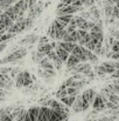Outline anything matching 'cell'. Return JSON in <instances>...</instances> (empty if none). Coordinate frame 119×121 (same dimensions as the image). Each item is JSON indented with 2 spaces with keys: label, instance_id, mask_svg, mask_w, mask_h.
Returning <instances> with one entry per match:
<instances>
[{
  "label": "cell",
  "instance_id": "35",
  "mask_svg": "<svg viewBox=\"0 0 119 121\" xmlns=\"http://www.w3.org/2000/svg\"><path fill=\"white\" fill-rule=\"evenodd\" d=\"M6 45H7L6 42H1V43H0V51H1V52H2L4 49H5V47H6Z\"/></svg>",
  "mask_w": 119,
  "mask_h": 121
},
{
  "label": "cell",
  "instance_id": "11",
  "mask_svg": "<svg viewBox=\"0 0 119 121\" xmlns=\"http://www.w3.org/2000/svg\"><path fill=\"white\" fill-rule=\"evenodd\" d=\"M55 52H56V54L58 55V58H60L63 62H67V61H68V59H69V56H70L69 52H67L65 49H63V48H61V47H56V48H55Z\"/></svg>",
  "mask_w": 119,
  "mask_h": 121
},
{
  "label": "cell",
  "instance_id": "28",
  "mask_svg": "<svg viewBox=\"0 0 119 121\" xmlns=\"http://www.w3.org/2000/svg\"><path fill=\"white\" fill-rule=\"evenodd\" d=\"M115 18L119 19V8L117 7V5H115V7H113V13H112V19H115Z\"/></svg>",
  "mask_w": 119,
  "mask_h": 121
},
{
  "label": "cell",
  "instance_id": "9",
  "mask_svg": "<svg viewBox=\"0 0 119 121\" xmlns=\"http://www.w3.org/2000/svg\"><path fill=\"white\" fill-rule=\"evenodd\" d=\"M57 20H58V22H61L65 28L69 26V24L71 22V20L74 19V15L73 14H64V15H57V18H56Z\"/></svg>",
  "mask_w": 119,
  "mask_h": 121
},
{
  "label": "cell",
  "instance_id": "17",
  "mask_svg": "<svg viewBox=\"0 0 119 121\" xmlns=\"http://www.w3.org/2000/svg\"><path fill=\"white\" fill-rule=\"evenodd\" d=\"M41 12H42V7L36 5L34 8H32V9L28 11V18H31V19L34 20L36 17H39L40 14H41Z\"/></svg>",
  "mask_w": 119,
  "mask_h": 121
},
{
  "label": "cell",
  "instance_id": "40",
  "mask_svg": "<svg viewBox=\"0 0 119 121\" xmlns=\"http://www.w3.org/2000/svg\"><path fill=\"white\" fill-rule=\"evenodd\" d=\"M96 1H99V0H96Z\"/></svg>",
  "mask_w": 119,
  "mask_h": 121
},
{
  "label": "cell",
  "instance_id": "34",
  "mask_svg": "<svg viewBox=\"0 0 119 121\" xmlns=\"http://www.w3.org/2000/svg\"><path fill=\"white\" fill-rule=\"evenodd\" d=\"M112 58L116 59V60H119V52H117V53H112Z\"/></svg>",
  "mask_w": 119,
  "mask_h": 121
},
{
  "label": "cell",
  "instance_id": "14",
  "mask_svg": "<svg viewBox=\"0 0 119 121\" xmlns=\"http://www.w3.org/2000/svg\"><path fill=\"white\" fill-rule=\"evenodd\" d=\"M75 46H76V43H74V42H65V41H60L57 43V47H61V48L65 49L69 53H73Z\"/></svg>",
  "mask_w": 119,
  "mask_h": 121
},
{
  "label": "cell",
  "instance_id": "26",
  "mask_svg": "<svg viewBox=\"0 0 119 121\" xmlns=\"http://www.w3.org/2000/svg\"><path fill=\"white\" fill-rule=\"evenodd\" d=\"M69 94H68V91L67 89H60L58 92H57V94H56V96L58 98V99H62V98H65V96H68Z\"/></svg>",
  "mask_w": 119,
  "mask_h": 121
},
{
  "label": "cell",
  "instance_id": "36",
  "mask_svg": "<svg viewBox=\"0 0 119 121\" xmlns=\"http://www.w3.org/2000/svg\"><path fill=\"white\" fill-rule=\"evenodd\" d=\"M113 2L115 4H119V0H113Z\"/></svg>",
  "mask_w": 119,
  "mask_h": 121
},
{
  "label": "cell",
  "instance_id": "41",
  "mask_svg": "<svg viewBox=\"0 0 119 121\" xmlns=\"http://www.w3.org/2000/svg\"><path fill=\"white\" fill-rule=\"evenodd\" d=\"M18 1H19V0H18Z\"/></svg>",
  "mask_w": 119,
  "mask_h": 121
},
{
  "label": "cell",
  "instance_id": "37",
  "mask_svg": "<svg viewBox=\"0 0 119 121\" xmlns=\"http://www.w3.org/2000/svg\"><path fill=\"white\" fill-rule=\"evenodd\" d=\"M116 5H117V7H118V8H119V4H116Z\"/></svg>",
  "mask_w": 119,
  "mask_h": 121
},
{
  "label": "cell",
  "instance_id": "27",
  "mask_svg": "<svg viewBox=\"0 0 119 121\" xmlns=\"http://www.w3.org/2000/svg\"><path fill=\"white\" fill-rule=\"evenodd\" d=\"M46 43H49V41H48V37L43 35V37H41V38L39 39V46L46 45Z\"/></svg>",
  "mask_w": 119,
  "mask_h": 121
},
{
  "label": "cell",
  "instance_id": "13",
  "mask_svg": "<svg viewBox=\"0 0 119 121\" xmlns=\"http://www.w3.org/2000/svg\"><path fill=\"white\" fill-rule=\"evenodd\" d=\"M39 65L43 71H54V68H55V67H54V64H53L47 56L40 62Z\"/></svg>",
  "mask_w": 119,
  "mask_h": 121
},
{
  "label": "cell",
  "instance_id": "16",
  "mask_svg": "<svg viewBox=\"0 0 119 121\" xmlns=\"http://www.w3.org/2000/svg\"><path fill=\"white\" fill-rule=\"evenodd\" d=\"M82 49H83V53H84V55H85V58L88 59V61H97V55L92 52V51H89L86 47H84V46H82Z\"/></svg>",
  "mask_w": 119,
  "mask_h": 121
},
{
  "label": "cell",
  "instance_id": "4",
  "mask_svg": "<svg viewBox=\"0 0 119 121\" xmlns=\"http://www.w3.org/2000/svg\"><path fill=\"white\" fill-rule=\"evenodd\" d=\"M27 19V18H26ZM26 19L21 20V21H16L13 26H11L7 30V33H12V34H16V33H21L22 31H25L27 28V21Z\"/></svg>",
  "mask_w": 119,
  "mask_h": 121
},
{
  "label": "cell",
  "instance_id": "12",
  "mask_svg": "<svg viewBox=\"0 0 119 121\" xmlns=\"http://www.w3.org/2000/svg\"><path fill=\"white\" fill-rule=\"evenodd\" d=\"M53 51H54V48H53L51 43L42 45V46H39V48H38V52H40V53H41L42 55H44V56H48Z\"/></svg>",
  "mask_w": 119,
  "mask_h": 121
},
{
  "label": "cell",
  "instance_id": "18",
  "mask_svg": "<svg viewBox=\"0 0 119 121\" xmlns=\"http://www.w3.org/2000/svg\"><path fill=\"white\" fill-rule=\"evenodd\" d=\"M73 109H74V112H75V113L83 112V98H82V95L77 98L76 102H75V104H74V106H73Z\"/></svg>",
  "mask_w": 119,
  "mask_h": 121
},
{
  "label": "cell",
  "instance_id": "38",
  "mask_svg": "<svg viewBox=\"0 0 119 121\" xmlns=\"http://www.w3.org/2000/svg\"><path fill=\"white\" fill-rule=\"evenodd\" d=\"M2 1H5V0H0V2H2Z\"/></svg>",
  "mask_w": 119,
  "mask_h": 121
},
{
  "label": "cell",
  "instance_id": "6",
  "mask_svg": "<svg viewBox=\"0 0 119 121\" xmlns=\"http://www.w3.org/2000/svg\"><path fill=\"white\" fill-rule=\"evenodd\" d=\"M83 7H78L76 5H69V6H65L63 8H60L57 11V15H64V14H75L76 12L82 11Z\"/></svg>",
  "mask_w": 119,
  "mask_h": 121
},
{
  "label": "cell",
  "instance_id": "24",
  "mask_svg": "<svg viewBox=\"0 0 119 121\" xmlns=\"http://www.w3.org/2000/svg\"><path fill=\"white\" fill-rule=\"evenodd\" d=\"M107 96H109V100H110L111 102H113V104H116V105H118L119 104V95H117L116 93L109 94Z\"/></svg>",
  "mask_w": 119,
  "mask_h": 121
},
{
  "label": "cell",
  "instance_id": "7",
  "mask_svg": "<svg viewBox=\"0 0 119 121\" xmlns=\"http://www.w3.org/2000/svg\"><path fill=\"white\" fill-rule=\"evenodd\" d=\"M96 96H97V93H96L93 89H91V88H89V89L84 91V92H83V94H82L83 100H84L85 102L90 104L91 106H92V104H93V101H95Z\"/></svg>",
  "mask_w": 119,
  "mask_h": 121
},
{
  "label": "cell",
  "instance_id": "29",
  "mask_svg": "<svg viewBox=\"0 0 119 121\" xmlns=\"http://www.w3.org/2000/svg\"><path fill=\"white\" fill-rule=\"evenodd\" d=\"M27 1V4H28V9H32V8H34L38 4H36V0H26Z\"/></svg>",
  "mask_w": 119,
  "mask_h": 121
},
{
  "label": "cell",
  "instance_id": "30",
  "mask_svg": "<svg viewBox=\"0 0 119 121\" xmlns=\"http://www.w3.org/2000/svg\"><path fill=\"white\" fill-rule=\"evenodd\" d=\"M79 15H81V17H82V18H84V19H85V20H89V19H90V18H91V17H92V15H91V13H90V12H82V13H81V14H79Z\"/></svg>",
  "mask_w": 119,
  "mask_h": 121
},
{
  "label": "cell",
  "instance_id": "2",
  "mask_svg": "<svg viewBox=\"0 0 119 121\" xmlns=\"http://www.w3.org/2000/svg\"><path fill=\"white\" fill-rule=\"evenodd\" d=\"M32 82H33L32 75H31L28 72L23 71V72H21V73L18 75L15 85H16V87H28V86L32 85Z\"/></svg>",
  "mask_w": 119,
  "mask_h": 121
},
{
  "label": "cell",
  "instance_id": "22",
  "mask_svg": "<svg viewBox=\"0 0 119 121\" xmlns=\"http://www.w3.org/2000/svg\"><path fill=\"white\" fill-rule=\"evenodd\" d=\"M74 20H75V22H76V25H77V28H81L84 24H85V19L84 18H82L81 15H76L75 18H74Z\"/></svg>",
  "mask_w": 119,
  "mask_h": 121
},
{
  "label": "cell",
  "instance_id": "1",
  "mask_svg": "<svg viewBox=\"0 0 119 121\" xmlns=\"http://www.w3.org/2000/svg\"><path fill=\"white\" fill-rule=\"evenodd\" d=\"M27 55V48L26 47H20L18 49H15L14 52H12L9 55H7L6 58H4L1 60V64L5 65V64H11V62H16L21 59H23L25 56Z\"/></svg>",
  "mask_w": 119,
  "mask_h": 121
},
{
  "label": "cell",
  "instance_id": "15",
  "mask_svg": "<svg viewBox=\"0 0 119 121\" xmlns=\"http://www.w3.org/2000/svg\"><path fill=\"white\" fill-rule=\"evenodd\" d=\"M76 100H77L76 95H68V96H65V98H62V99H61V102L64 104L67 107H73L74 104L76 102Z\"/></svg>",
  "mask_w": 119,
  "mask_h": 121
},
{
  "label": "cell",
  "instance_id": "5",
  "mask_svg": "<svg viewBox=\"0 0 119 121\" xmlns=\"http://www.w3.org/2000/svg\"><path fill=\"white\" fill-rule=\"evenodd\" d=\"M106 102H107V100L104 96L97 94V96H96V99H95V101L92 104V107H93L95 111L100 112V111H103V109L106 108Z\"/></svg>",
  "mask_w": 119,
  "mask_h": 121
},
{
  "label": "cell",
  "instance_id": "10",
  "mask_svg": "<svg viewBox=\"0 0 119 121\" xmlns=\"http://www.w3.org/2000/svg\"><path fill=\"white\" fill-rule=\"evenodd\" d=\"M81 62L82 61L79 60V58L75 56L74 54H70V56H69V59L67 61V67H68V69H74L76 66H78Z\"/></svg>",
  "mask_w": 119,
  "mask_h": 121
},
{
  "label": "cell",
  "instance_id": "23",
  "mask_svg": "<svg viewBox=\"0 0 119 121\" xmlns=\"http://www.w3.org/2000/svg\"><path fill=\"white\" fill-rule=\"evenodd\" d=\"M90 13H91V15L93 17V19H92L93 21H95V19H96V20H99V11H98L97 7L92 6L91 9H90Z\"/></svg>",
  "mask_w": 119,
  "mask_h": 121
},
{
  "label": "cell",
  "instance_id": "33",
  "mask_svg": "<svg viewBox=\"0 0 119 121\" xmlns=\"http://www.w3.org/2000/svg\"><path fill=\"white\" fill-rule=\"evenodd\" d=\"M98 121H112V119H110V118H107V117H103V118L98 119Z\"/></svg>",
  "mask_w": 119,
  "mask_h": 121
},
{
  "label": "cell",
  "instance_id": "25",
  "mask_svg": "<svg viewBox=\"0 0 119 121\" xmlns=\"http://www.w3.org/2000/svg\"><path fill=\"white\" fill-rule=\"evenodd\" d=\"M15 34H12V33H7V34H4V35H1V39H0V43L1 42H6V41L11 40L13 37H14Z\"/></svg>",
  "mask_w": 119,
  "mask_h": 121
},
{
  "label": "cell",
  "instance_id": "3",
  "mask_svg": "<svg viewBox=\"0 0 119 121\" xmlns=\"http://www.w3.org/2000/svg\"><path fill=\"white\" fill-rule=\"evenodd\" d=\"M0 24H1L0 34H1V35H4V34H6L7 30H8L11 26H13V25H14V21H13L8 15H6L5 13H1V15H0Z\"/></svg>",
  "mask_w": 119,
  "mask_h": 121
},
{
  "label": "cell",
  "instance_id": "21",
  "mask_svg": "<svg viewBox=\"0 0 119 121\" xmlns=\"http://www.w3.org/2000/svg\"><path fill=\"white\" fill-rule=\"evenodd\" d=\"M74 18H75V17H74ZM65 30H67V32H68V33H73V32L77 31V25H76V22H75V20H74V19L71 20V22L69 24V26H68Z\"/></svg>",
  "mask_w": 119,
  "mask_h": 121
},
{
  "label": "cell",
  "instance_id": "8",
  "mask_svg": "<svg viewBox=\"0 0 119 121\" xmlns=\"http://www.w3.org/2000/svg\"><path fill=\"white\" fill-rule=\"evenodd\" d=\"M50 108L49 107H46V106H42L40 107V114L38 121H49L50 119Z\"/></svg>",
  "mask_w": 119,
  "mask_h": 121
},
{
  "label": "cell",
  "instance_id": "20",
  "mask_svg": "<svg viewBox=\"0 0 119 121\" xmlns=\"http://www.w3.org/2000/svg\"><path fill=\"white\" fill-rule=\"evenodd\" d=\"M38 39H39L38 35H35V34H29V35H27L23 40H21V43H28V45H32V43L36 42Z\"/></svg>",
  "mask_w": 119,
  "mask_h": 121
},
{
  "label": "cell",
  "instance_id": "19",
  "mask_svg": "<svg viewBox=\"0 0 119 121\" xmlns=\"http://www.w3.org/2000/svg\"><path fill=\"white\" fill-rule=\"evenodd\" d=\"M0 121H14L12 113L7 112L6 109H1V114H0Z\"/></svg>",
  "mask_w": 119,
  "mask_h": 121
},
{
  "label": "cell",
  "instance_id": "39",
  "mask_svg": "<svg viewBox=\"0 0 119 121\" xmlns=\"http://www.w3.org/2000/svg\"><path fill=\"white\" fill-rule=\"evenodd\" d=\"M92 121H98V120H92Z\"/></svg>",
  "mask_w": 119,
  "mask_h": 121
},
{
  "label": "cell",
  "instance_id": "31",
  "mask_svg": "<svg viewBox=\"0 0 119 121\" xmlns=\"http://www.w3.org/2000/svg\"><path fill=\"white\" fill-rule=\"evenodd\" d=\"M112 52H113V53L119 52V41H116V42L112 45Z\"/></svg>",
  "mask_w": 119,
  "mask_h": 121
},
{
  "label": "cell",
  "instance_id": "32",
  "mask_svg": "<svg viewBox=\"0 0 119 121\" xmlns=\"http://www.w3.org/2000/svg\"><path fill=\"white\" fill-rule=\"evenodd\" d=\"M90 106H91L90 104H88V102H85V101L83 100V111H86V109H88Z\"/></svg>",
  "mask_w": 119,
  "mask_h": 121
}]
</instances>
